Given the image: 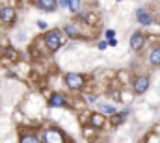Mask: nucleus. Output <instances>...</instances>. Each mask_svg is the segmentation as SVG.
<instances>
[{"instance_id": "1", "label": "nucleus", "mask_w": 160, "mask_h": 143, "mask_svg": "<svg viewBox=\"0 0 160 143\" xmlns=\"http://www.w3.org/2000/svg\"><path fill=\"white\" fill-rule=\"evenodd\" d=\"M45 43H47V47H48V50H58L62 45H63V36H62V32L60 30H50L47 36H45Z\"/></svg>"}, {"instance_id": "2", "label": "nucleus", "mask_w": 160, "mask_h": 143, "mask_svg": "<svg viewBox=\"0 0 160 143\" xmlns=\"http://www.w3.org/2000/svg\"><path fill=\"white\" fill-rule=\"evenodd\" d=\"M65 84H67V87L78 91V89L84 87V76L78 74V72H67L65 74Z\"/></svg>"}, {"instance_id": "3", "label": "nucleus", "mask_w": 160, "mask_h": 143, "mask_svg": "<svg viewBox=\"0 0 160 143\" xmlns=\"http://www.w3.org/2000/svg\"><path fill=\"white\" fill-rule=\"evenodd\" d=\"M43 141L45 143H63V134L56 128H48L43 134Z\"/></svg>"}, {"instance_id": "4", "label": "nucleus", "mask_w": 160, "mask_h": 143, "mask_svg": "<svg viewBox=\"0 0 160 143\" xmlns=\"http://www.w3.org/2000/svg\"><path fill=\"white\" fill-rule=\"evenodd\" d=\"M0 21L4 22V24H13L15 22V9L13 7H9V6H4V7H0Z\"/></svg>"}, {"instance_id": "5", "label": "nucleus", "mask_w": 160, "mask_h": 143, "mask_svg": "<svg viewBox=\"0 0 160 143\" xmlns=\"http://www.w3.org/2000/svg\"><path fill=\"white\" fill-rule=\"evenodd\" d=\"M132 87H134V91L140 93V95L145 93L147 87H149V78H147V76H138V78L134 80V86H132Z\"/></svg>"}, {"instance_id": "6", "label": "nucleus", "mask_w": 160, "mask_h": 143, "mask_svg": "<svg viewBox=\"0 0 160 143\" xmlns=\"http://www.w3.org/2000/svg\"><path fill=\"white\" fill-rule=\"evenodd\" d=\"M136 19H138V22L143 24V26H149V24L153 22V15H151L149 11H145V9H138V11H136Z\"/></svg>"}, {"instance_id": "7", "label": "nucleus", "mask_w": 160, "mask_h": 143, "mask_svg": "<svg viewBox=\"0 0 160 143\" xmlns=\"http://www.w3.org/2000/svg\"><path fill=\"white\" fill-rule=\"evenodd\" d=\"M143 43H145L143 34H140V32L132 34V37H130V48H132V50H140V48L143 47Z\"/></svg>"}, {"instance_id": "8", "label": "nucleus", "mask_w": 160, "mask_h": 143, "mask_svg": "<svg viewBox=\"0 0 160 143\" xmlns=\"http://www.w3.org/2000/svg\"><path fill=\"white\" fill-rule=\"evenodd\" d=\"M48 104H50L52 108H62V106H65V97H63L62 93H54V95L50 97Z\"/></svg>"}, {"instance_id": "9", "label": "nucleus", "mask_w": 160, "mask_h": 143, "mask_svg": "<svg viewBox=\"0 0 160 143\" xmlns=\"http://www.w3.org/2000/svg\"><path fill=\"white\" fill-rule=\"evenodd\" d=\"M38 7L47 9V11H54V9L58 7V2H54V0H39V2H38Z\"/></svg>"}, {"instance_id": "10", "label": "nucleus", "mask_w": 160, "mask_h": 143, "mask_svg": "<svg viewBox=\"0 0 160 143\" xmlns=\"http://www.w3.org/2000/svg\"><path fill=\"white\" fill-rule=\"evenodd\" d=\"M149 60H151V63H153V65H160V47H158V48H153V50H151Z\"/></svg>"}, {"instance_id": "11", "label": "nucleus", "mask_w": 160, "mask_h": 143, "mask_svg": "<svg viewBox=\"0 0 160 143\" xmlns=\"http://www.w3.org/2000/svg\"><path fill=\"white\" fill-rule=\"evenodd\" d=\"M102 123H104V117L102 115H99V113H93L91 115V125L93 126H102Z\"/></svg>"}, {"instance_id": "12", "label": "nucleus", "mask_w": 160, "mask_h": 143, "mask_svg": "<svg viewBox=\"0 0 160 143\" xmlns=\"http://www.w3.org/2000/svg\"><path fill=\"white\" fill-rule=\"evenodd\" d=\"M60 6H63V7H69L71 11H77L80 7V2H60Z\"/></svg>"}, {"instance_id": "13", "label": "nucleus", "mask_w": 160, "mask_h": 143, "mask_svg": "<svg viewBox=\"0 0 160 143\" xmlns=\"http://www.w3.org/2000/svg\"><path fill=\"white\" fill-rule=\"evenodd\" d=\"M65 34H67V36H71V37H77V36H78V30H77L75 26L67 24V26H65Z\"/></svg>"}, {"instance_id": "14", "label": "nucleus", "mask_w": 160, "mask_h": 143, "mask_svg": "<svg viewBox=\"0 0 160 143\" xmlns=\"http://www.w3.org/2000/svg\"><path fill=\"white\" fill-rule=\"evenodd\" d=\"M127 115H128V111H123V113H118V115L114 117V125H119V123H123V121L127 119Z\"/></svg>"}, {"instance_id": "15", "label": "nucleus", "mask_w": 160, "mask_h": 143, "mask_svg": "<svg viewBox=\"0 0 160 143\" xmlns=\"http://www.w3.org/2000/svg\"><path fill=\"white\" fill-rule=\"evenodd\" d=\"M21 143H41V141L36 138V136H30V134H28V136H22Z\"/></svg>"}, {"instance_id": "16", "label": "nucleus", "mask_w": 160, "mask_h": 143, "mask_svg": "<svg viewBox=\"0 0 160 143\" xmlns=\"http://www.w3.org/2000/svg\"><path fill=\"white\" fill-rule=\"evenodd\" d=\"M101 111H102V113H110V115H112V113H116V108L114 106H108V104H101Z\"/></svg>"}, {"instance_id": "17", "label": "nucleus", "mask_w": 160, "mask_h": 143, "mask_svg": "<svg viewBox=\"0 0 160 143\" xmlns=\"http://www.w3.org/2000/svg\"><path fill=\"white\" fill-rule=\"evenodd\" d=\"M6 56H9V58H11V56H15V50H11V48H6Z\"/></svg>"}, {"instance_id": "18", "label": "nucleus", "mask_w": 160, "mask_h": 143, "mask_svg": "<svg viewBox=\"0 0 160 143\" xmlns=\"http://www.w3.org/2000/svg\"><path fill=\"white\" fill-rule=\"evenodd\" d=\"M106 45H108L106 41H101V43H99V48H101V50H104V48H106Z\"/></svg>"}, {"instance_id": "19", "label": "nucleus", "mask_w": 160, "mask_h": 143, "mask_svg": "<svg viewBox=\"0 0 160 143\" xmlns=\"http://www.w3.org/2000/svg\"><path fill=\"white\" fill-rule=\"evenodd\" d=\"M38 26H39L41 30H45V28H47V22H43V21H39V22H38Z\"/></svg>"}, {"instance_id": "20", "label": "nucleus", "mask_w": 160, "mask_h": 143, "mask_svg": "<svg viewBox=\"0 0 160 143\" xmlns=\"http://www.w3.org/2000/svg\"><path fill=\"white\" fill-rule=\"evenodd\" d=\"M106 37H108V39H114V30H108V32H106Z\"/></svg>"}, {"instance_id": "21", "label": "nucleus", "mask_w": 160, "mask_h": 143, "mask_svg": "<svg viewBox=\"0 0 160 143\" xmlns=\"http://www.w3.org/2000/svg\"><path fill=\"white\" fill-rule=\"evenodd\" d=\"M108 45H112V47H116V45H118V41H116V39H110V41H108Z\"/></svg>"}]
</instances>
